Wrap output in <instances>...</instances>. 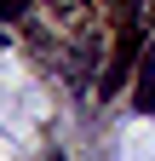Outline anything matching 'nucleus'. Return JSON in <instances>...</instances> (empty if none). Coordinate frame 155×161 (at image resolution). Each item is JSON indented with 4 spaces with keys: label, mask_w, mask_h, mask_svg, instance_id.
<instances>
[{
    "label": "nucleus",
    "mask_w": 155,
    "mask_h": 161,
    "mask_svg": "<svg viewBox=\"0 0 155 161\" xmlns=\"http://www.w3.org/2000/svg\"><path fill=\"white\" fill-rule=\"evenodd\" d=\"M138 52H144V17L132 12V23L121 29V40H115V58L104 64V80H98V92H104V98H115V92L126 86V75H132V58H138Z\"/></svg>",
    "instance_id": "obj_1"
},
{
    "label": "nucleus",
    "mask_w": 155,
    "mask_h": 161,
    "mask_svg": "<svg viewBox=\"0 0 155 161\" xmlns=\"http://www.w3.org/2000/svg\"><path fill=\"white\" fill-rule=\"evenodd\" d=\"M132 104H138V109H155V52L138 64V86H132Z\"/></svg>",
    "instance_id": "obj_2"
},
{
    "label": "nucleus",
    "mask_w": 155,
    "mask_h": 161,
    "mask_svg": "<svg viewBox=\"0 0 155 161\" xmlns=\"http://www.w3.org/2000/svg\"><path fill=\"white\" fill-rule=\"evenodd\" d=\"M29 12V0H0V17H23Z\"/></svg>",
    "instance_id": "obj_3"
},
{
    "label": "nucleus",
    "mask_w": 155,
    "mask_h": 161,
    "mask_svg": "<svg viewBox=\"0 0 155 161\" xmlns=\"http://www.w3.org/2000/svg\"><path fill=\"white\" fill-rule=\"evenodd\" d=\"M0 40H6V29H0Z\"/></svg>",
    "instance_id": "obj_4"
}]
</instances>
